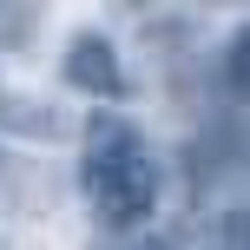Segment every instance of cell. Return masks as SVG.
<instances>
[{
	"label": "cell",
	"mask_w": 250,
	"mask_h": 250,
	"mask_svg": "<svg viewBox=\"0 0 250 250\" xmlns=\"http://www.w3.org/2000/svg\"><path fill=\"white\" fill-rule=\"evenodd\" d=\"M230 86H237V92H250V26L230 40Z\"/></svg>",
	"instance_id": "cell-3"
},
{
	"label": "cell",
	"mask_w": 250,
	"mask_h": 250,
	"mask_svg": "<svg viewBox=\"0 0 250 250\" xmlns=\"http://www.w3.org/2000/svg\"><path fill=\"white\" fill-rule=\"evenodd\" d=\"M79 191H86L99 230H138L158 204V158L125 119H92L86 151H79Z\"/></svg>",
	"instance_id": "cell-1"
},
{
	"label": "cell",
	"mask_w": 250,
	"mask_h": 250,
	"mask_svg": "<svg viewBox=\"0 0 250 250\" xmlns=\"http://www.w3.org/2000/svg\"><path fill=\"white\" fill-rule=\"evenodd\" d=\"M60 73H66V86L92 92V99H125V92H132V79H125V66H119V53H112L105 33H73Z\"/></svg>",
	"instance_id": "cell-2"
},
{
	"label": "cell",
	"mask_w": 250,
	"mask_h": 250,
	"mask_svg": "<svg viewBox=\"0 0 250 250\" xmlns=\"http://www.w3.org/2000/svg\"><path fill=\"white\" fill-rule=\"evenodd\" d=\"M105 250H158V244H151V237H125V230H119V237L105 244Z\"/></svg>",
	"instance_id": "cell-4"
}]
</instances>
